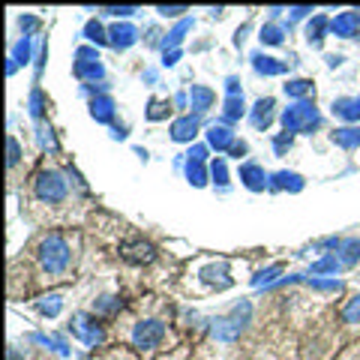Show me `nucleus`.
<instances>
[{
  "label": "nucleus",
  "instance_id": "nucleus-1",
  "mask_svg": "<svg viewBox=\"0 0 360 360\" xmlns=\"http://www.w3.org/2000/svg\"><path fill=\"white\" fill-rule=\"evenodd\" d=\"M33 258H37V267L42 276L63 279L72 267V246L60 231H51L45 238H39V243L33 246Z\"/></svg>",
  "mask_w": 360,
  "mask_h": 360
},
{
  "label": "nucleus",
  "instance_id": "nucleus-25",
  "mask_svg": "<svg viewBox=\"0 0 360 360\" xmlns=\"http://www.w3.org/2000/svg\"><path fill=\"white\" fill-rule=\"evenodd\" d=\"M342 319L345 324H360V295L348 300V307L342 309Z\"/></svg>",
  "mask_w": 360,
  "mask_h": 360
},
{
  "label": "nucleus",
  "instance_id": "nucleus-19",
  "mask_svg": "<svg viewBox=\"0 0 360 360\" xmlns=\"http://www.w3.org/2000/svg\"><path fill=\"white\" fill-rule=\"evenodd\" d=\"M94 117H96L99 123H108L111 117H115V103H111L108 96L94 99Z\"/></svg>",
  "mask_w": 360,
  "mask_h": 360
},
{
  "label": "nucleus",
  "instance_id": "nucleus-22",
  "mask_svg": "<svg viewBox=\"0 0 360 360\" xmlns=\"http://www.w3.org/2000/svg\"><path fill=\"white\" fill-rule=\"evenodd\" d=\"M274 184H276L279 189H295V193H297V189L303 186V177H300V174H288V172H279V174L274 177Z\"/></svg>",
  "mask_w": 360,
  "mask_h": 360
},
{
  "label": "nucleus",
  "instance_id": "nucleus-6",
  "mask_svg": "<svg viewBox=\"0 0 360 360\" xmlns=\"http://www.w3.org/2000/svg\"><path fill=\"white\" fill-rule=\"evenodd\" d=\"M120 252L132 264H148V262H153V258H156L153 243H148V240H129V243H123Z\"/></svg>",
  "mask_w": 360,
  "mask_h": 360
},
{
  "label": "nucleus",
  "instance_id": "nucleus-13",
  "mask_svg": "<svg viewBox=\"0 0 360 360\" xmlns=\"http://www.w3.org/2000/svg\"><path fill=\"white\" fill-rule=\"evenodd\" d=\"M132 42H135V27H129V25L111 27V45H115V49H129Z\"/></svg>",
  "mask_w": 360,
  "mask_h": 360
},
{
  "label": "nucleus",
  "instance_id": "nucleus-10",
  "mask_svg": "<svg viewBox=\"0 0 360 360\" xmlns=\"http://www.w3.org/2000/svg\"><path fill=\"white\" fill-rule=\"evenodd\" d=\"M270 120H274V99H258V105H255V111H252L255 129H267Z\"/></svg>",
  "mask_w": 360,
  "mask_h": 360
},
{
  "label": "nucleus",
  "instance_id": "nucleus-12",
  "mask_svg": "<svg viewBox=\"0 0 360 360\" xmlns=\"http://www.w3.org/2000/svg\"><path fill=\"white\" fill-rule=\"evenodd\" d=\"M333 144H340V148H360V129L357 127H345V129H336L333 132Z\"/></svg>",
  "mask_w": 360,
  "mask_h": 360
},
{
  "label": "nucleus",
  "instance_id": "nucleus-27",
  "mask_svg": "<svg viewBox=\"0 0 360 360\" xmlns=\"http://www.w3.org/2000/svg\"><path fill=\"white\" fill-rule=\"evenodd\" d=\"M262 42H267V45H279V42H283V30H279L276 25H267V27L262 30Z\"/></svg>",
  "mask_w": 360,
  "mask_h": 360
},
{
  "label": "nucleus",
  "instance_id": "nucleus-8",
  "mask_svg": "<svg viewBox=\"0 0 360 360\" xmlns=\"http://www.w3.org/2000/svg\"><path fill=\"white\" fill-rule=\"evenodd\" d=\"M330 30L336 33V37H357V30H360V15L357 13H342V15H336L330 21Z\"/></svg>",
  "mask_w": 360,
  "mask_h": 360
},
{
  "label": "nucleus",
  "instance_id": "nucleus-33",
  "mask_svg": "<svg viewBox=\"0 0 360 360\" xmlns=\"http://www.w3.org/2000/svg\"><path fill=\"white\" fill-rule=\"evenodd\" d=\"M279 270H283V267H279V264H274V267H267V270H262V274H258V276H255V285H264V283H270V279H274V276L279 274Z\"/></svg>",
  "mask_w": 360,
  "mask_h": 360
},
{
  "label": "nucleus",
  "instance_id": "nucleus-23",
  "mask_svg": "<svg viewBox=\"0 0 360 360\" xmlns=\"http://www.w3.org/2000/svg\"><path fill=\"white\" fill-rule=\"evenodd\" d=\"M243 115V99L240 96H229L225 99V120H238Z\"/></svg>",
  "mask_w": 360,
  "mask_h": 360
},
{
  "label": "nucleus",
  "instance_id": "nucleus-36",
  "mask_svg": "<svg viewBox=\"0 0 360 360\" xmlns=\"http://www.w3.org/2000/svg\"><path fill=\"white\" fill-rule=\"evenodd\" d=\"M213 177H217V184H229V174H225V165L222 162H213Z\"/></svg>",
  "mask_w": 360,
  "mask_h": 360
},
{
  "label": "nucleus",
  "instance_id": "nucleus-3",
  "mask_svg": "<svg viewBox=\"0 0 360 360\" xmlns=\"http://www.w3.org/2000/svg\"><path fill=\"white\" fill-rule=\"evenodd\" d=\"M283 127H285V132H309L319 127V111H315L309 99H300L297 105L283 111Z\"/></svg>",
  "mask_w": 360,
  "mask_h": 360
},
{
  "label": "nucleus",
  "instance_id": "nucleus-30",
  "mask_svg": "<svg viewBox=\"0 0 360 360\" xmlns=\"http://www.w3.org/2000/svg\"><path fill=\"white\" fill-rule=\"evenodd\" d=\"M84 33H87V39H94V42H99V45L105 42V37H103V27H99V21H90Z\"/></svg>",
  "mask_w": 360,
  "mask_h": 360
},
{
  "label": "nucleus",
  "instance_id": "nucleus-17",
  "mask_svg": "<svg viewBox=\"0 0 360 360\" xmlns=\"http://www.w3.org/2000/svg\"><path fill=\"white\" fill-rule=\"evenodd\" d=\"M360 262V240H342L340 243V264H354Z\"/></svg>",
  "mask_w": 360,
  "mask_h": 360
},
{
  "label": "nucleus",
  "instance_id": "nucleus-39",
  "mask_svg": "<svg viewBox=\"0 0 360 360\" xmlns=\"http://www.w3.org/2000/svg\"><path fill=\"white\" fill-rule=\"evenodd\" d=\"M357 103H360V99H357Z\"/></svg>",
  "mask_w": 360,
  "mask_h": 360
},
{
  "label": "nucleus",
  "instance_id": "nucleus-18",
  "mask_svg": "<svg viewBox=\"0 0 360 360\" xmlns=\"http://www.w3.org/2000/svg\"><path fill=\"white\" fill-rule=\"evenodd\" d=\"M189 99H193V108H195V111H207V108L213 105V90L195 84L193 94H189Z\"/></svg>",
  "mask_w": 360,
  "mask_h": 360
},
{
  "label": "nucleus",
  "instance_id": "nucleus-38",
  "mask_svg": "<svg viewBox=\"0 0 360 360\" xmlns=\"http://www.w3.org/2000/svg\"><path fill=\"white\" fill-rule=\"evenodd\" d=\"M105 13H108V15H132L135 9H132V6H120V9H105Z\"/></svg>",
  "mask_w": 360,
  "mask_h": 360
},
{
  "label": "nucleus",
  "instance_id": "nucleus-32",
  "mask_svg": "<svg viewBox=\"0 0 360 360\" xmlns=\"http://www.w3.org/2000/svg\"><path fill=\"white\" fill-rule=\"evenodd\" d=\"M99 360H139L135 354H129L127 348H115V352H108V354H103Z\"/></svg>",
  "mask_w": 360,
  "mask_h": 360
},
{
  "label": "nucleus",
  "instance_id": "nucleus-20",
  "mask_svg": "<svg viewBox=\"0 0 360 360\" xmlns=\"http://www.w3.org/2000/svg\"><path fill=\"white\" fill-rule=\"evenodd\" d=\"M324 27H328V18L315 15V18H312V25L307 27V39H309V45H321V39H324Z\"/></svg>",
  "mask_w": 360,
  "mask_h": 360
},
{
  "label": "nucleus",
  "instance_id": "nucleus-31",
  "mask_svg": "<svg viewBox=\"0 0 360 360\" xmlns=\"http://www.w3.org/2000/svg\"><path fill=\"white\" fill-rule=\"evenodd\" d=\"M336 267H340V258H324V262L312 267V274H328V270H336Z\"/></svg>",
  "mask_w": 360,
  "mask_h": 360
},
{
  "label": "nucleus",
  "instance_id": "nucleus-5",
  "mask_svg": "<svg viewBox=\"0 0 360 360\" xmlns=\"http://www.w3.org/2000/svg\"><path fill=\"white\" fill-rule=\"evenodd\" d=\"M246 319H250V303H243V307L234 309L229 319H219L217 324H213V336L222 342H231V340H238L240 330H243V324Z\"/></svg>",
  "mask_w": 360,
  "mask_h": 360
},
{
  "label": "nucleus",
  "instance_id": "nucleus-14",
  "mask_svg": "<svg viewBox=\"0 0 360 360\" xmlns=\"http://www.w3.org/2000/svg\"><path fill=\"white\" fill-rule=\"evenodd\" d=\"M333 115H340L345 120H360V103H357V99H336V103H333Z\"/></svg>",
  "mask_w": 360,
  "mask_h": 360
},
{
  "label": "nucleus",
  "instance_id": "nucleus-2",
  "mask_svg": "<svg viewBox=\"0 0 360 360\" xmlns=\"http://www.w3.org/2000/svg\"><path fill=\"white\" fill-rule=\"evenodd\" d=\"M33 195H37L42 205H63L70 198V180H66L58 168H42V172L33 177Z\"/></svg>",
  "mask_w": 360,
  "mask_h": 360
},
{
  "label": "nucleus",
  "instance_id": "nucleus-29",
  "mask_svg": "<svg viewBox=\"0 0 360 360\" xmlns=\"http://www.w3.org/2000/svg\"><path fill=\"white\" fill-rule=\"evenodd\" d=\"M27 58H30V39L25 37L18 42V49H15V63H27Z\"/></svg>",
  "mask_w": 360,
  "mask_h": 360
},
{
  "label": "nucleus",
  "instance_id": "nucleus-4",
  "mask_svg": "<svg viewBox=\"0 0 360 360\" xmlns=\"http://www.w3.org/2000/svg\"><path fill=\"white\" fill-rule=\"evenodd\" d=\"M165 340V324L160 319H144L135 324V330H132V345L135 348H156V345H162Z\"/></svg>",
  "mask_w": 360,
  "mask_h": 360
},
{
  "label": "nucleus",
  "instance_id": "nucleus-26",
  "mask_svg": "<svg viewBox=\"0 0 360 360\" xmlns=\"http://www.w3.org/2000/svg\"><path fill=\"white\" fill-rule=\"evenodd\" d=\"M186 174H189V180H193L195 186L205 184V168H201V160H189V165H186Z\"/></svg>",
  "mask_w": 360,
  "mask_h": 360
},
{
  "label": "nucleus",
  "instance_id": "nucleus-7",
  "mask_svg": "<svg viewBox=\"0 0 360 360\" xmlns=\"http://www.w3.org/2000/svg\"><path fill=\"white\" fill-rule=\"evenodd\" d=\"M72 330L82 336V340L87 342V345H96V342H103V328L90 319V315H75L72 319Z\"/></svg>",
  "mask_w": 360,
  "mask_h": 360
},
{
  "label": "nucleus",
  "instance_id": "nucleus-34",
  "mask_svg": "<svg viewBox=\"0 0 360 360\" xmlns=\"http://www.w3.org/2000/svg\"><path fill=\"white\" fill-rule=\"evenodd\" d=\"M39 309H42L45 315H58V309H60V297H58V295H51L49 303H39Z\"/></svg>",
  "mask_w": 360,
  "mask_h": 360
},
{
  "label": "nucleus",
  "instance_id": "nucleus-28",
  "mask_svg": "<svg viewBox=\"0 0 360 360\" xmlns=\"http://www.w3.org/2000/svg\"><path fill=\"white\" fill-rule=\"evenodd\" d=\"M6 150H9V168H15L18 165V160H21V148H18V141L13 139V135H9V141H6Z\"/></svg>",
  "mask_w": 360,
  "mask_h": 360
},
{
  "label": "nucleus",
  "instance_id": "nucleus-16",
  "mask_svg": "<svg viewBox=\"0 0 360 360\" xmlns=\"http://www.w3.org/2000/svg\"><path fill=\"white\" fill-rule=\"evenodd\" d=\"M207 139H210V144H213L217 150H225V148H231V144H234L231 129H225V127H210Z\"/></svg>",
  "mask_w": 360,
  "mask_h": 360
},
{
  "label": "nucleus",
  "instance_id": "nucleus-35",
  "mask_svg": "<svg viewBox=\"0 0 360 360\" xmlns=\"http://www.w3.org/2000/svg\"><path fill=\"white\" fill-rule=\"evenodd\" d=\"M165 108H168V103H150V111H148V117H150V120H160V117H165V115H168Z\"/></svg>",
  "mask_w": 360,
  "mask_h": 360
},
{
  "label": "nucleus",
  "instance_id": "nucleus-15",
  "mask_svg": "<svg viewBox=\"0 0 360 360\" xmlns=\"http://www.w3.org/2000/svg\"><path fill=\"white\" fill-rule=\"evenodd\" d=\"M252 66L262 75H279V72H285V63H276L274 58H264V54H255L252 58Z\"/></svg>",
  "mask_w": 360,
  "mask_h": 360
},
{
  "label": "nucleus",
  "instance_id": "nucleus-24",
  "mask_svg": "<svg viewBox=\"0 0 360 360\" xmlns=\"http://www.w3.org/2000/svg\"><path fill=\"white\" fill-rule=\"evenodd\" d=\"M312 90V82H307V78H295V82L285 84V94L288 96H307Z\"/></svg>",
  "mask_w": 360,
  "mask_h": 360
},
{
  "label": "nucleus",
  "instance_id": "nucleus-21",
  "mask_svg": "<svg viewBox=\"0 0 360 360\" xmlns=\"http://www.w3.org/2000/svg\"><path fill=\"white\" fill-rule=\"evenodd\" d=\"M75 75L78 78H103V66L96 60H78L75 63Z\"/></svg>",
  "mask_w": 360,
  "mask_h": 360
},
{
  "label": "nucleus",
  "instance_id": "nucleus-11",
  "mask_svg": "<svg viewBox=\"0 0 360 360\" xmlns=\"http://www.w3.org/2000/svg\"><path fill=\"white\" fill-rule=\"evenodd\" d=\"M195 129H198L195 117H180V120H174V127H172V139L174 141H189L195 135Z\"/></svg>",
  "mask_w": 360,
  "mask_h": 360
},
{
  "label": "nucleus",
  "instance_id": "nucleus-9",
  "mask_svg": "<svg viewBox=\"0 0 360 360\" xmlns=\"http://www.w3.org/2000/svg\"><path fill=\"white\" fill-rule=\"evenodd\" d=\"M240 180L250 189H264V184H267V174H264V168H258V165H252V162H246L243 168H240Z\"/></svg>",
  "mask_w": 360,
  "mask_h": 360
},
{
  "label": "nucleus",
  "instance_id": "nucleus-37",
  "mask_svg": "<svg viewBox=\"0 0 360 360\" xmlns=\"http://www.w3.org/2000/svg\"><path fill=\"white\" fill-rule=\"evenodd\" d=\"M160 13H162L165 18H174V15H180V13H186V6H160Z\"/></svg>",
  "mask_w": 360,
  "mask_h": 360
}]
</instances>
